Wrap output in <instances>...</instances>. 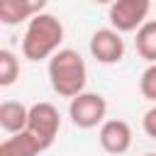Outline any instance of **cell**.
Segmentation results:
<instances>
[{"label": "cell", "instance_id": "2e32d148", "mask_svg": "<svg viewBox=\"0 0 156 156\" xmlns=\"http://www.w3.org/2000/svg\"><path fill=\"white\" fill-rule=\"evenodd\" d=\"M144 156H156V154H144Z\"/></svg>", "mask_w": 156, "mask_h": 156}, {"label": "cell", "instance_id": "3957f363", "mask_svg": "<svg viewBox=\"0 0 156 156\" xmlns=\"http://www.w3.org/2000/svg\"><path fill=\"white\" fill-rule=\"evenodd\" d=\"M61 129V115L51 102H34L29 105V119H27V132L39 141L41 151H46Z\"/></svg>", "mask_w": 156, "mask_h": 156}, {"label": "cell", "instance_id": "7a4b0ae2", "mask_svg": "<svg viewBox=\"0 0 156 156\" xmlns=\"http://www.w3.org/2000/svg\"><path fill=\"white\" fill-rule=\"evenodd\" d=\"M46 71H49V83H51L54 93H58L61 98L71 100V98L85 93L88 66L76 49H58L49 58Z\"/></svg>", "mask_w": 156, "mask_h": 156}, {"label": "cell", "instance_id": "7c38bea8", "mask_svg": "<svg viewBox=\"0 0 156 156\" xmlns=\"http://www.w3.org/2000/svg\"><path fill=\"white\" fill-rule=\"evenodd\" d=\"M20 78V58L10 49H0V85L10 88Z\"/></svg>", "mask_w": 156, "mask_h": 156}, {"label": "cell", "instance_id": "9a60e30c", "mask_svg": "<svg viewBox=\"0 0 156 156\" xmlns=\"http://www.w3.org/2000/svg\"><path fill=\"white\" fill-rule=\"evenodd\" d=\"M93 2H95V5H112L115 0H93Z\"/></svg>", "mask_w": 156, "mask_h": 156}, {"label": "cell", "instance_id": "4fadbf2b", "mask_svg": "<svg viewBox=\"0 0 156 156\" xmlns=\"http://www.w3.org/2000/svg\"><path fill=\"white\" fill-rule=\"evenodd\" d=\"M139 93H141V98L156 102V63H149L144 68V73L139 78Z\"/></svg>", "mask_w": 156, "mask_h": 156}, {"label": "cell", "instance_id": "ba28073f", "mask_svg": "<svg viewBox=\"0 0 156 156\" xmlns=\"http://www.w3.org/2000/svg\"><path fill=\"white\" fill-rule=\"evenodd\" d=\"M49 0H0V22L12 27L41 15Z\"/></svg>", "mask_w": 156, "mask_h": 156}, {"label": "cell", "instance_id": "6da1fadb", "mask_svg": "<svg viewBox=\"0 0 156 156\" xmlns=\"http://www.w3.org/2000/svg\"><path fill=\"white\" fill-rule=\"evenodd\" d=\"M63 41V24L56 15L41 12L27 22L22 37V56L27 61H44L51 58Z\"/></svg>", "mask_w": 156, "mask_h": 156}, {"label": "cell", "instance_id": "9c48e42d", "mask_svg": "<svg viewBox=\"0 0 156 156\" xmlns=\"http://www.w3.org/2000/svg\"><path fill=\"white\" fill-rule=\"evenodd\" d=\"M27 119H29V107L17 102V100H5L0 105V127L10 134L27 132Z\"/></svg>", "mask_w": 156, "mask_h": 156}, {"label": "cell", "instance_id": "52a82bcc", "mask_svg": "<svg viewBox=\"0 0 156 156\" xmlns=\"http://www.w3.org/2000/svg\"><path fill=\"white\" fill-rule=\"evenodd\" d=\"M98 139L107 154L119 156V154L129 151V146H132V127L124 119H105L100 124Z\"/></svg>", "mask_w": 156, "mask_h": 156}, {"label": "cell", "instance_id": "8992f818", "mask_svg": "<svg viewBox=\"0 0 156 156\" xmlns=\"http://www.w3.org/2000/svg\"><path fill=\"white\" fill-rule=\"evenodd\" d=\"M90 56L98 61V63H105V66H112V63H119L124 58V39L117 29L112 27H102V29H95L93 37H90Z\"/></svg>", "mask_w": 156, "mask_h": 156}, {"label": "cell", "instance_id": "8fae6325", "mask_svg": "<svg viewBox=\"0 0 156 156\" xmlns=\"http://www.w3.org/2000/svg\"><path fill=\"white\" fill-rule=\"evenodd\" d=\"M134 46H136V54L144 61L156 63V20H149L136 29Z\"/></svg>", "mask_w": 156, "mask_h": 156}, {"label": "cell", "instance_id": "30bf717a", "mask_svg": "<svg viewBox=\"0 0 156 156\" xmlns=\"http://www.w3.org/2000/svg\"><path fill=\"white\" fill-rule=\"evenodd\" d=\"M39 154H41V146L29 132L12 134L0 144V156H39Z\"/></svg>", "mask_w": 156, "mask_h": 156}, {"label": "cell", "instance_id": "5bb4252c", "mask_svg": "<svg viewBox=\"0 0 156 156\" xmlns=\"http://www.w3.org/2000/svg\"><path fill=\"white\" fill-rule=\"evenodd\" d=\"M141 127H144V132H146V136H151V139H156V105H154V107H149V110L144 112V119H141Z\"/></svg>", "mask_w": 156, "mask_h": 156}, {"label": "cell", "instance_id": "5b68a950", "mask_svg": "<svg viewBox=\"0 0 156 156\" xmlns=\"http://www.w3.org/2000/svg\"><path fill=\"white\" fill-rule=\"evenodd\" d=\"M149 10H151V0H115L107 10L110 27L117 29L119 34L136 32L144 22H149L146 20Z\"/></svg>", "mask_w": 156, "mask_h": 156}, {"label": "cell", "instance_id": "277c9868", "mask_svg": "<svg viewBox=\"0 0 156 156\" xmlns=\"http://www.w3.org/2000/svg\"><path fill=\"white\" fill-rule=\"evenodd\" d=\"M107 115V100L100 93H80L71 98L68 102V117L78 129H93L105 122Z\"/></svg>", "mask_w": 156, "mask_h": 156}]
</instances>
